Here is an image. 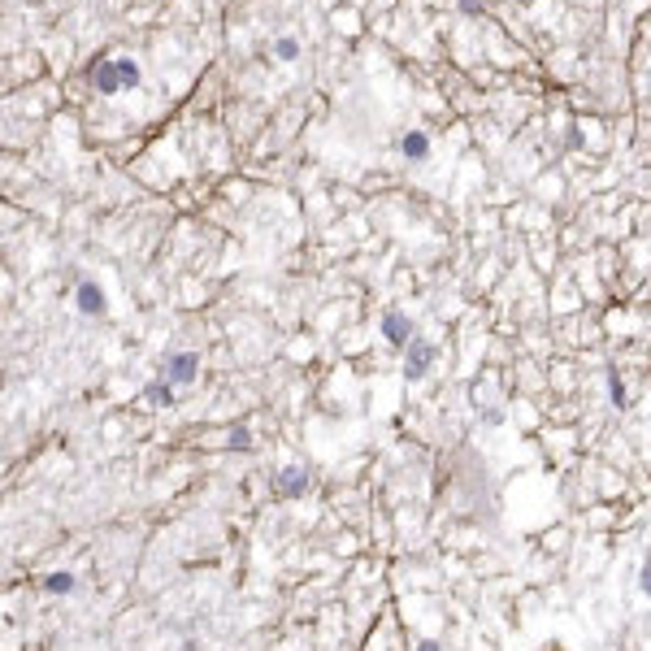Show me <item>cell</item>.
Here are the masks:
<instances>
[{
	"mask_svg": "<svg viewBox=\"0 0 651 651\" xmlns=\"http://www.w3.org/2000/svg\"><path fill=\"white\" fill-rule=\"evenodd\" d=\"M273 53H278V57H283V61H291V57H295V53H299V44H295V39H287V35H283V39H278V44H273Z\"/></svg>",
	"mask_w": 651,
	"mask_h": 651,
	"instance_id": "cell-11",
	"label": "cell"
},
{
	"mask_svg": "<svg viewBox=\"0 0 651 651\" xmlns=\"http://www.w3.org/2000/svg\"><path fill=\"white\" fill-rule=\"evenodd\" d=\"M382 335H387V343L391 347H408L413 343V321L404 317V313H382Z\"/></svg>",
	"mask_w": 651,
	"mask_h": 651,
	"instance_id": "cell-4",
	"label": "cell"
},
{
	"mask_svg": "<svg viewBox=\"0 0 651 651\" xmlns=\"http://www.w3.org/2000/svg\"><path fill=\"white\" fill-rule=\"evenodd\" d=\"M434 365V343H425V339H413L404 347V378H425V369Z\"/></svg>",
	"mask_w": 651,
	"mask_h": 651,
	"instance_id": "cell-3",
	"label": "cell"
},
{
	"mask_svg": "<svg viewBox=\"0 0 651 651\" xmlns=\"http://www.w3.org/2000/svg\"><path fill=\"white\" fill-rule=\"evenodd\" d=\"M608 391H612V404L625 408V387H621V373L617 369H608Z\"/></svg>",
	"mask_w": 651,
	"mask_h": 651,
	"instance_id": "cell-10",
	"label": "cell"
},
{
	"mask_svg": "<svg viewBox=\"0 0 651 651\" xmlns=\"http://www.w3.org/2000/svg\"><path fill=\"white\" fill-rule=\"evenodd\" d=\"M44 586H48V591H57V595H70V591H74V573H48Z\"/></svg>",
	"mask_w": 651,
	"mask_h": 651,
	"instance_id": "cell-9",
	"label": "cell"
},
{
	"mask_svg": "<svg viewBox=\"0 0 651 651\" xmlns=\"http://www.w3.org/2000/svg\"><path fill=\"white\" fill-rule=\"evenodd\" d=\"M399 153H404L408 161H421L425 153H430V139H425L421 131H408L404 139H399Z\"/></svg>",
	"mask_w": 651,
	"mask_h": 651,
	"instance_id": "cell-7",
	"label": "cell"
},
{
	"mask_svg": "<svg viewBox=\"0 0 651 651\" xmlns=\"http://www.w3.org/2000/svg\"><path fill=\"white\" fill-rule=\"evenodd\" d=\"M91 83H96V91H105V96H113V91H122V87H135L139 83V65L135 61H100L96 70H91Z\"/></svg>",
	"mask_w": 651,
	"mask_h": 651,
	"instance_id": "cell-1",
	"label": "cell"
},
{
	"mask_svg": "<svg viewBox=\"0 0 651 651\" xmlns=\"http://www.w3.org/2000/svg\"><path fill=\"white\" fill-rule=\"evenodd\" d=\"M638 582H643V595L651 599V552H647V560H643V573H638Z\"/></svg>",
	"mask_w": 651,
	"mask_h": 651,
	"instance_id": "cell-13",
	"label": "cell"
},
{
	"mask_svg": "<svg viewBox=\"0 0 651 651\" xmlns=\"http://www.w3.org/2000/svg\"><path fill=\"white\" fill-rule=\"evenodd\" d=\"M304 486H309V473L299 469V465H291V469H283V473H278V482H273V495L291 499V495H299Z\"/></svg>",
	"mask_w": 651,
	"mask_h": 651,
	"instance_id": "cell-5",
	"label": "cell"
},
{
	"mask_svg": "<svg viewBox=\"0 0 651 651\" xmlns=\"http://www.w3.org/2000/svg\"><path fill=\"white\" fill-rule=\"evenodd\" d=\"M417 651H439V643H421V647H417Z\"/></svg>",
	"mask_w": 651,
	"mask_h": 651,
	"instance_id": "cell-15",
	"label": "cell"
},
{
	"mask_svg": "<svg viewBox=\"0 0 651 651\" xmlns=\"http://www.w3.org/2000/svg\"><path fill=\"white\" fill-rule=\"evenodd\" d=\"M231 447H235V452H247V447H252V443H247V430H243V425H235V430H231Z\"/></svg>",
	"mask_w": 651,
	"mask_h": 651,
	"instance_id": "cell-12",
	"label": "cell"
},
{
	"mask_svg": "<svg viewBox=\"0 0 651 651\" xmlns=\"http://www.w3.org/2000/svg\"><path fill=\"white\" fill-rule=\"evenodd\" d=\"M460 9H469V13H478V9H482V0H460Z\"/></svg>",
	"mask_w": 651,
	"mask_h": 651,
	"instance_id": "cell-14",
	"label": "cell"
},
{
	"mask_svg": "<svg viewBox=\"0 0 651 651\" xmlns=\"http://www.w3.org/2000/svg\"><path fill=\"white\" fill-rule=\"evenodd\" d=\"M143 399H148V404H174V387L169 382H153L143 391Z\"/></svg>",
	"mask_w": 651,
	"mask_h": 651,
	"instance_id": "cell-8",
	"label": "cell"
},
{
	"mask_svg": "<svg viewBox=\"0 0 651 651\" xmlns=\"http://www.w3.org/2000/svg\"><path fill=\"white\" fill-rule=\"evenodd\" d=\"M195 369H200L195 352H169L165 356V382L169 387H191L195 382Z\"/></svg>",
	"mask_w": 651,
	"mask_h": 651,
	"instance_id": "cell-2",
	"label": "cell"
},
{
	"mask_svg": "<svg viewBox=\"0 0 651 651\" xmlns=\"http://www.w3.org/2000/svg\"><path fill=\"white\" fill-rule=\"evenodd\" d=\"M74 299H79V313H87V317H100V313H105V291H100L96 283H83Z\"/></svg>",
	"mask_w": 651,
	"mask_h": 651,
	"instance_id": "cell-6",
	"label": "cell"
}]
</instances>
